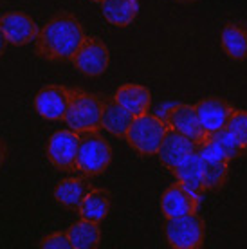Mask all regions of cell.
Masks as SVG:
<instances>
[{
  "instance_id": "25",
  "label": "cell",
  "mask_w": 247,
  "mask_h": 249,
  "mask_svg": "<svg viewBox=\"0 0 247 249\" xmlns=\"http://www.w3.org/2000/svg\"><path fill=\"white\" fill-rule=\"evenodd\" d=\"M40 246H42V248H51V249H71L72 248V244H71V240H69L67 231H54V233H51V235H47V237L40 242Z\"/></svg>"
},
{
  "instance_id": "15",
  "label": "cell",
  "mask_w": 247,
  "mask_h": 249,
  "mask_svg": "<svg viewBox=\"0 0 247 249\" xmlns=\"http://www.w3.org/2000/svg\"><path fill=\"white\" fill-rule=\"evenodd\" d=\"M172 172L177 177V181L186 184L188 188H192L193 192H197L198 195H202L206 192L204 162H202V157H200L197 150L192 152L190 156H186Z\"/></svg>"
},
{
  "instance_id": "28",
  "label": "cell",
  "mask_w": 247,
  "mask_h": 249,
  "mask_svg": "<svg viewBox=\"0 0 247 249\" xmlns=\"http://www.w3.org/2000/svg\"><path fill=\"white\" fill-rule=\"evenodd\" d=\"M175 2H179V4H193V2H197V0H175Z\"/></svg>"
},
{
  "instance_id": "6",
  "label": "cell",
  "mask_w": 247,
  "mask_h": 249,
  "mask_svg": "<svg viewBox=\"0 0 247 249\" xmlns=\"http://www.w3.org/2000/svg\"><path fill=\"white\" fill-rule=\"evenodd\" d=\"M78 146L80 134L74 130H56L47 141V157L54 168L62 172L78 170Z\"/></svg>"
},
{
  "instance_id": "7",
  "label": "cell",
  "mask_w": 247,
  "mask_h": 249,
  "mask_svg": "<svg viewBox=\"0 0 247 249\" xmlns=\"http://www.w3.org/2000/svg\"><path fill=\"white\" fill-rule=\"evenodd\" d=\"M197 152L204 162V186L206 192H215L226 184L229 175V159L210 137L206 136L197 144Z\"/></svg>"
},
{
  "instance_id": "13",
  "label": "cell",
  "mask_w": 247,
  "mask_h": 249,
  "mask_svg": "<svg viewBox=\"0 0 247 249\" xmlns=\"http://www.w3.org/2000/svg\"><path fill=\"white\" fill-rule=\"evenodd\" d=\"M164 121L168 123L170 128L188 136L197 144L206 137V132L202 130L200 121H198L195 105H188V103H175V105H173L172 103Z\"/></svg>"
},
{
  "instance_id": "24",
  "label": "cell",
  "mask_w": 247,
  "mask_h": 249,
  "mask_svg": "<svg viewBox=\"0 0 247 249\" xmlns=\"http://www.w3.org/2000/svg\"><path fill=\"white\" fill-rule=\"evenodd\" d=\"M226 128L238 139L242 146L247 148V110H235L231 114Z\"/></svg>"
},
{
  "instance_id": "5",
  "label": "cell",
  "mask_w": 247,
  "mask_h": 249,
  "mask_svg": "<svg viewBox=\"0 0 247 249\" xmlns=\"http://www.w3.org/2000/svg\"><path fill=\"white\" fill-rule=\"evenodd\" d=\"M164 235L166 242L175 249H198L206 238L204 220L197 213L170 217L164 224Z\"/></svg>"
},
{
  "instance_id": "2",
  "label": "cell",
  "mask_w": 247,
  "mask_h": 249,
  "mask_svg": "<svg viewBox=\"0 0 247 249\" xmlns=\"http://www.w3.org/2000/svg\"><path fill=\"white\" fill-rule=\"evenodd\" d=\"M105 101L101 96L85 92L81 89H71V100L65 114V123L71 130L78 132H98L101 128Z\"/></svg>"
},
{
  "instance_id": "17",
  "label": "cell",
  "mask_w": 247,
  "mask_h": 249,
  "mask_svg": "<svg viewBox=\"0 0 247 249\" xmlns=\"http://www.w3.org/2000/svg\"><path fill=\"white\" fill-rule=\"evenodd\" d=\"M220 45L231 60L247 58V24L246 22H229L220 31Z\"/></svg>"
},
{
  "instance_id": "23",
  "label": "cell",
  "mask_w": 247,
  "mask_h": 249,
  "mask_svg": "<svg viewBox=\"0 0 247 249\" xmlns=\"http://www.w3.org/2000/svg\"><path fill=\"white\" fill-rule=\"evenodd\" d=\"M206 136L210 137L211 141H213L218 148L222 150L229 161H235V159H238V157H240L242 154L247 150L246 146H242V144L238 143V139H236V137L233 136L228 128H220V130L210 132V134H206Z\"/></svg>"
},
{
  "instance_id": "21",
  "label": "cell",
  "mask_w": 247,
  "mask_h": 249,
  "mask_svg": "<svg viewBox=\"0 0 247 249\" xmlns=\"http://www.w3.org/2000/svg\"><path fill=\"white\" fill-rule=\"evenodd\" d=\"M80 217L92 222H103L110 212V193L101 188H90L78 208Z\"/></svg>"
},
{
  "instance_id": "12",
  "label": "cell",
  "mask_w": 247,
  "mask_h": 249,
  "mask_svg": "<svg viewBox=\"0 0 247 249\" xmlns=\"http://www.w3.org/2000/svg\"><path fill=\"white\" fill-rule=\"evenodd\" d=\"M195 110H197L202 130L210 134V132L226 128L231 114L235 112L236 108L222 98H204L198 103H195Z\"/></svg>"
},
{
  "instance_id": "16",
  "label": "cell",
  "mask_w": 247,
  "mask_h": 249,
  "mask_svg": "<svg viewBox=\"0 0 247 249\" xmlns=\"http://www.w3.org/2000/svg\"><path fill=\"white\" fill-rule=\"evenodd\" d=\"M114 100L119 105H123L134 118L142 116L150 110L152 105V96L150 90L144 85H137V83H124L116 90Z\"/></svg>"
},
{
  "instance_id": "29",
  "label": "cell",
  "mask_w": 247,
  "mask_h": 249,
  "mask_svg": "<svg viewBox=\"0 0 247 249\" xmlns=\"http://www.w3.org/2000/svg\"><path fill=\"white\" fill-rule=\"evenodd\" d=\"M90 2H96V4H101V2H103V0H90Z\"/></svg>"
},
{
  "instance_id": "27",
  "label": "cell",
  "mask_w": 247,
  "mask_h": 249,
  "mask_svg": "<svg viewBox=\"0 0 247 249\" xmlns=\"http://www.w3.org/2000/svg\"><path fill=\"white\" fill-rule=\"evenodd\" d=\"M4 162H6V144H4V141H0V168Z\"/></svg>"
},
{
  "instance_id": "3",
  "label": "cell",
  "mask_w": 247,
  "mask_h": 249,
  "mask_svg": "<svg viewBox=\"0 0 247 249\" xmlns=\"http://www.w3.org/2000/svg\"><path fill=\"white\" fill-rule=\"evenodd\" d=\"M168 128L170 126L164 119L159 118L157 114L146 112L134 118L124 139L141 156H155L161 148V143L166 136Z\"/></svg>"
},
{
  "instance_id": "18",
  "label": "cell",
  "mask_w": 247,
  "mask_h": 249,
  "mask_svg": "<svg viewBox=\"0 0 247 249\" xmlns=\"http://www.w3.org/2000/svg\"><path fill=\"white\" fill-rule=\"evenodd\" d=\"M90 192V182L85 177H67L54 188L56 202L67 210H78L85 195Z\"/></svg>"
},
{
  "instance_id": "4",
  "label": "cell",
  "mask_w": 247,
  "mask_h": 249,
  "mask_svg": "<svg viewBox=\"0 0 247 249\" xmlns=\"http://www.w3.org/2000/svg\"><path fill=\"white\" fill-rule=\"evenodd\" d=\"M112 162V146L98 132H81L78 146V170L85 175L103 174Z\"/></svg>"
},
{
  "instance_id": "22",
  "label": "cell",
  "mask_w": 247,
  "mask_h": 249,
  "mask_svg": "<svg viewBox=\"0 0 247 249\" xmlns=\"http://www.w3.org/2000/svg\"><path fill=\"white\" fill-rule=\"evenodd\" d=\"M67 235L74 249H94L98 248L101 240V228L99 222L81 218L80 222H74L69 228Z\"/></svg>"
},
{
  "instance_id": "20",
  "label": "cell",
  "mask_w": 247,
  "mask_h": 249,
  "mask_svg": "<svg viewBox=\"0 0 247 249\" xmlns=\"http://www.w3.org/2000/svg\"><path fill=\"white\" fill-rule=\"evenodd\" d=\"M132 121H134V116L123 105H119L116 100L105 101L101 128H105L108 134L116 137H126V132H128Z\"/></svg>"
},
{
  "instance_id": "9",
  "label": "cell",
  "mask_w": 247,
  "mask_h": 249,
  "mask_svg": "<svg viewBox=\"0 0 247 249\" xmlns=\"http://www.w3.org/2000/svg\"><path fill=\"white\" fill-rule=\"evenodd\" d=\"M71 89L63 85H45L35 96V110L47 121H65Z\"/></svg>"
},
{
  "instance_id": "11",
  "label": "cell",
  "mask_w": 247,
  "mask_h": 249,
  "mask_svg": "<svg viewBox=\"0 0 247 249\" xmlns=\"http://www.w3.org/2000/svg\"><path fill=\"white\" fill-rule=\"evenodd\" d=\"M0 29L6 35L9 45H17V47L31 44L33 40H36V35L40 31L36 22L29 15L20 11H9L2 15Z\"/></svg>"
},
{
  "instance_id": "26",
  "label": "cell",
  "mask_w": 247,
  "mask_h": 249,
  "mask_svg": "<svg viewBox=\"0 0 247 249\" xmlns=\"http://www.w3.org/2000/svg\"><path fill=\"white\" fill-rule=\"evenodd\" d=\"M7 45H9V42H7L6 35H4V33H2V29H0V58L4 56V53H6Z\"/></svg>"
},
{
  "instance_id": "19",
  "label": "cell",
  "mask_w": 247,
  "mask_h": 249,
  "mask_svg": "<svg viewBox=\"0 0 247 249\" xmlns=\"http://www.w3.org/2000/svg\"><path fill=\"white\" fill-rule=\"evenodd\" d=\"M101 13L108 24L116 27H126L139 15V2L137 0H103Z\"/></svg>"
},
{
  "instance_id": "10",
  "label": "cell",
  "mask_w": 247,
  "mask_h": 249,
  "mask_svg": "<svg viewBox=\"0 0 247 249\" xmlns=\"http://www.w3.org/2000/svg\"><path fill=\"white\" fill-rule=\"evenodd\" d=\"M198 206H200V195L179 181L168 186L161 195V212L166 218L197 213Z\"/></svg>"
},
{
  "instance_id": "1",
  "label": "cell",
  "mask_w": 247,
  "mask_h": 249,
  "mask_svg": "<svg viewBox=\"0 0 247 249\" xmlns=\"http://www.w3.org/2000/svg\"><path fill=\"white\" fill-rule=\"evenodd\" d=\"M85 38L80 20L72 13L60 11L38 31L35 47L38 54L49 62H71Z\"/></svg>"
},
{
  "instance_id": "14",
  "label": "cell",
  "mask_w": 247,
  "mask_h": 249,
  "mask_svg": "<svg viewBox=\"0 0 247 249\" xmlns=\"http://www.w3.org/2000/svg\"><path fill=\"white\" fill-rule=\"evenodd\" d=\"M195 150H197V143L193 139H190L180 132L173 130V128H168L157 156H159V161H161L162 166H166L168 170H173L186 156H190Z\"/></svg>"
},
{
  "instance_id": "8",
  "label": "cell",
  "mask_w": 247,
  "mask_h": 249,
  "mask_svg": "<svg viewBox=\"0 0 247 249\" xmlns=\"http://www.w3.org/2000/svg\"><path fill=\"white\" fill-rule=\"evenodd\" d=\"M71 62L74 63V67L81 74L88 76V78H98V76L105 74L110 65V53L103 40L87 36Z\"/></svg>"
}]
</instances>
